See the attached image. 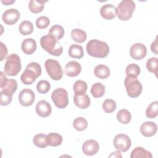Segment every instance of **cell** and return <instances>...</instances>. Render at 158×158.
<instances>
[{"mask_svg": "<svg viewBox=\"0 0 158 158\" xmlns=\"http://www.w3.org/2000/svg\"><path fill=\"white\" fill-rule=\"evenodd\" d=\"M88 54L94 57L104 58L109 53V47L104 41L98 40H91L86 44Z\"/></svg>", "mask_w": 158, "mask_h": 158, "instance_id": "cell-1", "label": "cell"}, {"mask_svg": "<svg viewBox=\"0 0 158 158\" xmlns=\"http://www.w3.org/2000/svg\"><path fill=\"white\" fill-rule=\"evenodd\" d=\"M40 44L44 51L52 56H60L63 52V48L58 40L49 34L41 38Z\"/></svg>", "mask_w": 158, "mask_h": 158, "instance_id": "cell-2", "label": "cell"}, {"mask_svg": "<svg viewBox=\"0 0 158 158\" xmlns=\"http://www.w3.org/2000/svg\"><path fill=\"white\" fill-rule=\"evenodd\" d=\"M41 65L35 62H30L20 77V80L24 85H31L41 74Z\"/></svg>", "mask_w": 158, "mask_h": 158, "instance_id": "cell-3", "label": "cell"}, {"mask_svg": "<svg viewBox=\"0 0 158 158\" xmlns=\"http://www.w3.org/2000/svg\"><path fill=\"white\" fill-rule=\"evenodd\" d=\"M135 7V3L133 1L123 0L116 7V15L122 21L128 20L131 18Z\"/></svg>", "mask_w": 158, "mask_h": 158, "instance_id": "cell-4", "label": "cell"}, {"mask_svg": "<svg viewBox=\"0 0 158 158\" xmlns=\"http://www.w3.org/2000/svg\"><path fill=\"white\" fill-rule=\"evenodd\" d=\"M21 68L20 58L17 54H11L7 57L4 66L5 75L15 76L20 71Z\"/></svg>", "mask_w": 158, "mask_h": 158, "instance_id": "cell-5", "label": "cell"}, {"mask_svg": "<svg viewBox=\"0 0 158 158\" xmlns=\"http://www.w3.org/2000/svg\"><path fill=\"white\" fill-rule=\"evenodd\" d=\"M124 85L128 96L132 98L138 97L143 90L141 83L136 77H126L124 80Z\"/></svg>", "mask_w": 158, "mask_h": 158, "instance_id": "cell-6", "label": "cell"}, {"mask_svg": "<svg viewBox=\"0 0 158 158\" xmlns=\"http://www.w3.org/2000/svg\"><path fill=\"white\" fill-rule=\"evenodd\" d=\"M46 70L48 75L54 80H60L63 77L62 69L57 60L48 59L44 63Z\"/></svg>", "mask_w": 158, "mask_h": 158, "instance_id": "cell-7", "label": "cell"}, {"mask_svg": "<svg viewBox=\"0 0 158 158\" xmlns=\"http://www.w3.org/2000/svg\"><path fill=\"white\" fill-rule=\"evenodd\" d=\"M51 99L55 106L59 109H64L68 106V92L64 88H59L51 94Z\"/></svg>", "mask_w": 158, "mask_h": 158, "instance_id": "cell-8", "label": "cell"}, {"mask_svg": "<svg viewBox=\"0 0 158 158\" xmlns=\"http://www.w3.org/2000/svg\"><path fill=\"white\" fill-rule=\"evenodd\" d=\"M115 148L121 152L127 151L131 144V141L128 136L125 134H118L114 138Z\"/></svg>", "mask_w": 158, "mask_h": 158, "instance_id": "cell-9", "label": "cell"}, {"mask_svg": "<svg viewBox=\"0 0 158 158\" xmlns=\"http://www.w3.org/2000/svg\"><path fill=\"white\" fill-rule=\"evenodd\" d=\"M147 54V49L144 44L136 43L133 44L130 49V54L135 60H140L144 59Z\"/></svg>", "mask_w": 158, "mask_h": 158, "instance_id": "cell-10", "label": "cell"}, {"mask_svg": "<svg viewBox=\"0 0 158 158\" xmlns=\"http://www.w3.org/2000/svg\"><path fill=\"white\" fill-rule=\"evenodd\" d=\"M35 99L34 92L28 88L22 89L19 94V101L20 104L25 107H28L33 104Z\"/></svg>", "mask_w": 158, "mask_h": 158, "instance_id": "cell-11", "label": "cell"}, {"mask_svg": "<svg viewBox=\"0 0 158 158\" xmlns=\"http://www.w3.org/2000/svg\"><path fill=\"white\" fill-rule=\"evenodd\" d=\"M20 14L16 9H9L5 10L2 15V20L7 25H12L16 23L20 19Z\"/></svg>", "mask_w": 158, "mask_h": 158, "instance_id": "cell-12", "label": "cell"}, {"mask_svg": "<svg viewBox=\"0 0 158 158\" xmlns=\"http://www.w3.org/2000/svg\"><path fill=\"white\" fill-rule=\"evenodd\" d=\"M99 149V143L94 139L86 140L82 145L83 152L86 156H93L98 152Z\"/></svg>", "mask_w": 158, "mask_h": 158, "instance_id": "cell-13", "label": "cell"}, {"mask_svg": "<svg viewBox=\"0 0 158 158\" xmlns=\"http://www.w3.org/2000/svg\"><path fill=\"white\" fill-rule=\"evenodd\" d=\"M36 114L41 117H47L52 111L51 104L44 100H41L36 104L35 107Z\"/></svg>", "mask_w": 158, "mask_h": 158, "instance_id": "cell-14", "label": "cell"}, {"mask_svg": "<svg viewBox=\"0 0 158 158\" xmlns=\"http://www.w3.org/2000/svg\"><path fill=\"white\" fill-rule=\"evenodd\" d=\"M157 130L156 123L153 122L148 121L141 124L140 127V132L145 137H151L154 136Z\"/></svg>", "mask_w": 158, "mask_h": 158, "instance_id": "cell-15", "label": "cell"}, {"mask_svg": "<svg viewBox=\"0 0 158 158\" xmlns=\"http://www.w3.org/2000/svg\"><path fill=\"white\" fill-rule=\"evenodd\" d=\"M81 71V65L77 61H70L65 67V73L70 77H74L78 75Z\"/></svg>", "mask_w": 158, "mask_h": 158, "instance_id": "cell-16", "label": "cell"}, {"mask_svg": "<svg viewBox=\"0 0 158 158\" xmlns=\"http://www.w3.org/2000/svg\"><path fill=\"white\" fill-rule=\"evenodd\" d=\"M74 104L77 107L81 109L88 108L90 105V98L86 93L75 94L73 97Z\"/></svg>", "mask_w": 158, "mask_h": 158, "instance_id": "cell-17", "label": "cell"}, {"mask_svg": "<svg viewBox=\"0 0 158 158\" xmlns=\"http://www.w3.org/2000/svg\"><path fill=\"white\" fill-rule=\"evenodd\" d=\"M100 15L106 20H112L116 16V7L111 4H104L100 9Z\"/></svg>", "mask_w": 158, "mask_h": 158, "instance_id": "cell-18", "label": "cell"}, {"mask_svg": "<svg viewBox=\"0 0 158 158\" xmlns=\"http://www.w3.org/2000/svg\"><path fill=\"white\" fill-rule=\"evenodd\" d=\"M36 48L37 46L36 41L30 38L25 39L21 44V49L23 52L27 55H31L33 54L35 52Z\"/></svg>", "mask_w": 158, "mask_h": 158, "instance_id": "cell-19", "label": "cell"}, {"mask_svg": "<svg viewBox=\"0 0 158 158\" xmlns=\"http://www.w3.org/2000/svg\"><path fill=\"white\" fill-rule=\"evenodd\" d=\"M94 73L96 77L99 79H106L110 76L109 68L104 64H99L95 67Z\"/></svg>", "mask_w": 158, "mask_h": 158, "instance_id": "cell-20", "label": "cell"}, {"mask_svg": "<svg viewBox=\"0 0 158 158\" xmlns=\"http://www.w3.org/2000/svg\"><path fill=\"white\" fill-rule=\"evenodd\" d=\"M2 92L6 94L12 96L17 89V82L14 79H8L6 84L1 88Z\"/></svg>", "mask_w": 158, "mask_h": 158, "instance_id": "cell-21", "label": "cell"}, {"mask_svg": "<svg viewBox=\"0 0 158 158\" xmlns=\"http://www.w3.org/2000/svg\"><path fill=\"white\" fill-rule=\"evenodd\" d=\"M69 56L75 59H81L84 56L83 48L81 45L73 44H72L68 50Z\"/></svg>", "mask_w": 158, "mask_h": 158, "instance_id": "cell-22", "label": "cell"}, {"mask_svg": "<svg viewBox=\"0 0 158 158\" xmlns=\"http://www.w3.org/2000/svg\"><path fill=\"white\" fill-rule=\"evenodd\" d=\"M47 2V1L43 0H31L28 3L29 10L34 14L40 13L43 11L44 4Z\"/></svg>", "mask_w": 158, "mask_h": 158, "instance_id": "cell-23", "label": "cell"}, {"mask_svg": "<svg viewBox=\"0 0 158 158\" xmlns=\"http://www.w3.org/2000/svg\"><path fill=\"white\" fill-rule=\"evenodd\" d=\"M62 136L57 133H50L46 135V141L48 146H58L62 143Z\"/></svg>", "mask_w": 158, "mask_h": 158, "instance_id": "cell-24", "label": "cell"}, {"mask_svg": "<svg viewBox=\"0 0 158 158\" xmlns=\"http://www.w3.org/2000/svg\"><path fill=\"white\" fill-rule=\"evenodd\" d=\"M71 37L72 40L78 43H84L87 38V35L85 31L80 28H74L71 31Z\"/></svg>", "mask_w": 158, "mask_h": 158, "instance_id": "cell-25", "label": "cell"}, {"mask_svg": "<svg viewBox=\"0 0 158 158\" xmlns=\"http://www.w3.org/2000/svg\"><path fill=\"white\" fill-rule=\"evenodd\" d=\"M131 158H152L151 153L142 147H136L131 152Z\"/></svg>", "mask_w": 158, "mask_h": 158, "instance_id": "cell-26", "label": "cell"}, {"mask_svg": "<svg viewBox=\"0 0 158 158\" xmlns=\"http://www.w3.org/2000/svg\"><path fill=\"white\" fill-rule=\"evenodd\" d=\"M34 28L33 23L28 20L22 21L19 26V31L20 33L23 36H27L31 34Z\"/></svg>", "mask_w": 158, "mask_h": 158, "instance_id": "cell-27", "label": "cell"}, {"mask_svg": "<svg viewBox=\"0 0 158 158\" xmlns=\"http://www.w3.org/2000/svg\"><path fill=\"white\" fill-rule=\"evenodd\" d=\"M90 92L94 98H101L105 93V86L101 83H95L92 85Z\"/></svg>", "mask_w": 158, "mask_h": 158, "instance_id": "cell-28", "label": "cell"}, {"mask_svg": "<svg viewBox=\"0 0 158 158\" xmlns=\"http://www.w3.org/2000/svg\"><path fill=\"white\" fill-rule=\"evenodd\" d=\"M49 35L53 36L57 40L62 39L64 35L65 31L64 28L59 25H54L49 30Z\"/></svg>", "mask_w": 158, "mask_h": 158, "instance_id": "cell-29", "label": "cell"}, {"mask_svg": "<svg viewBox=\"0 0 158 158\" xmlns=\"http://www.w3.org/2000/svg\"><path fill=\"white\" fill-rule=\"evenodd\" d=\"M117 119L123 124H128L131 119V113L127 109H121L117 114Z\"/></svg>", "mask_w": 158, "mask_h": 158, "instance_id": "cell-30", "label": "cell"}, {"mask_svg": "<svg viewBox=\"0 0 158 158\" xmlns=\"http://www.w3.org/2000/svg\"><path fill=\"white\" fill-rule=\"evenodd\" d=\"M125 72L127 77L137 78V77L140 74L141 69L138 65L136 64H130L127 66Z\"/></svg>", "mask_w": 158, "mask_h": 158, "instance_id": "cell-31", "label": "cell"}, {"mask_svg": "<svg viewBox=\"0 0 158 158\" xmlns=\"http://www.w3.org/2000/svg\"><path fill=\"white\" fill-rule=\"evenodd\" d=\"M158 115V102L155 101L152 102L147 107L146 115L149 118H156Z\"/></svg>", "mask_w": 158, "mask_h": 158, "instance_id": "cell-32", "label": "cell"}, {"mask_svg": "<svg viewBox=\"0 0 158 158\" xmlns=\"http://www.w3.org/2000/svg\"><path fill=\"white\" fill-rule=\"evenodd\" d=\"M33 142L36 147L40 148H44L48 146L46 141V135L42 133L36 135L33 137Z\"/></svg>", "mask_w": 158, "mask_h": 158, "instance_id": "cell-33", "label": "cell"}, {"mask_svg": "<svg viewBox=\"0 0 158 158\" xmlns=\"http://www.w3.org/2000/svg\"><path fill=\"white\" fill-rule=\"evenodd\" d=\"M73 127L77 131H84L88 127V122L84 117H78L73 121Z\"/></svg>", "mask_w": 158, "mask_h": 158, "instance_id": "cell-34", "label": "cell"}, {"mask_svg": "<svg viewBox=\"0 0 158 158\" xmlns=\"http://www.w3.org/2000/svg\"><path fill=\"white\" fill-rule=\"evenodd\" d=\"M73 89L75 94L86 93L88 89V85L85 81L79 80L75 82L73 86Z\"/></svg>", "mask_w": 158, "mask_h": 158, "instance_id": "cell-35", "label": "cell"}, {"mask_svg": "<svg viewBox=\"0 0 158 158\" xmlns=\"http://www.w3.org/2000/svg\"><path fill=\"white\" fill-rule=\"evenodd\" d=\"M158 67V59L157 57H151L146 62V68L148 71L153 73L157 77Z\"/></svg>", "mask_w": 158, "mask_h": 158, "instance_id": "cell-36", "label": "cell"}, {"mask_svg": "<svg viewBox=\"0 0 158 158\" xmlns=\"http://www.w3.org/2000/svg\"><path fill=\"white\" fill-rule=\"evenodd\" d=\"M116 102L111 99H106L102 103V109L106 113H112L116 109Z\"/></svg>", "mask_w": 158, "mask_h": 158, "instance_id": "cell-37", "label": "cell"}, {"mask_svg": "<svg viewBox=\"0 0 158 158\" xmlns=\"http://www.w3.org/2000/svg\"><path fill=\"white\" fill-rule=\"evenodd\" d=\"M51 88V84L49 81L42 80H40L36 85V89L40 94L47 93Z\"/></svg>", "mask_w": 158, "mask_h": 158, "instance_id": "cell-38", "label": "cell"}, {"mask_svg": "<svg viewBox=\"0 0 158 158\" xmlns=\"http://www.w3.org/2000/svg\"><path fill=\"white\" fill-rule=\"evenodd\" d=\"M50 23V20L46 16H41L36 20V26L39 29H44L47 28Z\"/></svg>", "mask_w": 158, "mask_h": 158, "instance_id": "cell-39", "label": "cell"}, {"mask_svg": "<svg viewBox=\"0 0 158 158\" xmlns=\"http://www.w3.org/2000/svg\"><path fill=\"white\" fill-rule=\"evenodd\" d=\"M12 100V96H8L2 91H0V102L2 106L9 105Z\"/></svg>", "mask_w": 158, "mask_h": 158, "instance_id": "cell-40", "label": "cell"}, {"mask_svg": "<svg viewBox=\"0 0 158 158\" xmlns=\"http://www.w3.org/2000/svg\"><path fill=\"white\" fill-rule=\"evenodd\" d=\"M7 53L8 51L6 46L2 42H1V61H2L6 57Z\"/></svg>", "mask_w": 158, "mask_h": 158, "instance_id": "cell-41", "label": "cell"}, {"mask_svg": "<svg viewBox=\"0 0 158 158\" xmlns=\"http://www.w3.org/2000/svg\"><path fill=\"white\" fill-rule=\"evenodd\" d=\"M151 51L153 53H154L156 55H157V54H158V52H157V50H158V48H157V36H156V38L155 39V41H153L151 43Z\"/></svg>", "mask_w": 158, "mask_h": 158, "instance_id": "cell-42", "label": "cell"}, {"mask_svg": "<svg viewBox=\"0 0 158 158\" xmlns=\"http://www.w3.org/2000/svg\"><path fill=\"white\" fill-rule=\"evenodd\" d=\"M5 73H4L2 72H0V75H1V83H0V87L1 88H2L7 83L8 78L6 77V75H4Z\"/></svg>", "mask_w": 158, "mask_h": 158, "instance_id": "cell-43", "label": "cell"}, {"mask_svg": "<svg viewBox=\"0 0 158 158\" xmlns=\"http://www.w3.org/2000/svg\"><path fill=\"white\" fill-rule=\"evenodd\" d=\"M109 157H122V156L120 153V151H116L115 152H113L111 153L110 155L109 156Z\"/></svg>", "mask_w": 158, "mask_h": 158, "instance_id": "cell-44", "label": "cell"}, {"mask_svg": "<svg viewBox=\"0 0 158 158\" xmlns=\"http://www.w3.org/2000/svg\"><path fill=\"white\" fill-rule=\"evenodd\" d=\"M1 2H2L4 4H5L6 6H9V5H10V4H13V3L15 2V1H1Z\"/></svg>", "mask_w": 158, "mask_h": 158, "instance_id": "cell-45", "label": "cell"}]
</instances>
